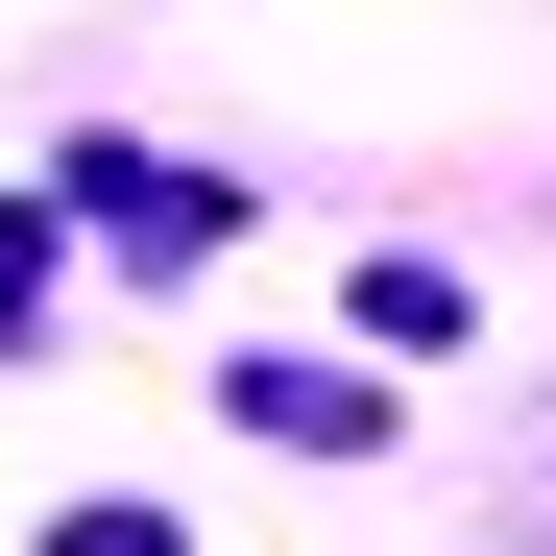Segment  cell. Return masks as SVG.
<instances>
[{
	"label": "cell",
	"mask_w": 556,
	"mask_h": 556,
	"mask_svg": "<svg viewBox=\"0 0 556 556\" xmlns=\"http://www.w3.org/2000/svg\"><path fill=\"white\" fill-rule=\"evenodd\" d=\"M218 412H242V435H291V459H363V435H388V388H363V363H266V339L218 363Z\"/></svg>",
	"instance_id": "obj_1"
},
{
	"label": "cell",
	"mask_w": 556,
	"mask_h": 556,
	"mask_svg": "<svg viewBox=\"0 0 556 556\" xmlns=\"http://www.w3.org/2000/svg\"><path fill=\"white\" fill-rule=\"evenodd\" d=\"M339 315H363V363H435V339H459V315H484V291H459V266H435V242H388V266H363V291H339Z\"/></svg>",
	"instance_id": "obj_2"
},
{
	"label": "cell",
	"mask_w": 556,
	"mask_h": 556,
	"mask_svg": "<svg viewBox=\"0 0 556 556\" xmlns=\"http://www.w3.org/2000/svg\"><path fill=\"white\" fill-rule=\"evenodd\" d=\"M49 556H169V508H49Z\"/></svg>",
	"instance_id": "obj_3"
},
{
	"label": "cell",
	"mask_w": 556,
	"mask_h": 556,
	"mask_svg": "<svg viewBox=\"0 0 556 556\" xmlns=\"http://www.w3.org/2000/svg\"><path fill=\"white\" fill-rule=\"evenodd\" d=\"M508 532H532V556H556V412H532V459H508Z\"/></svg>",
	"instance_id": "obj_4"
}]
</instances>
